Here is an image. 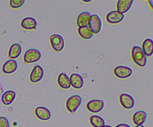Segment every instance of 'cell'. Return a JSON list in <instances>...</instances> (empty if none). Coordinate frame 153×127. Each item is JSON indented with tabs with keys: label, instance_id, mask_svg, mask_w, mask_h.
<instances>
[{
	"label": "cell",
	"instance_id": "obj_22",
	"mask_svg": "<svg viewBox=\"0 0 153 127\" xmlns=\"http://www.w3.org/2000/svg\"><path fill=\"white\" fill-rule=\"evenodd\" d=\"M90 122L94 127H102L105 125L104 119L98 115H93L90 118Z\"/></svg>",
	"mask_w": 153,
	"mask_h": 127
},
{
	"label": "cell",
	"instance_id": "obj_4",
	"mask_svg": "<svg viewBox=\"0 0 153 127\" xmlns=\"http://www.w3.org/2000/svg\"><path fill=\"white\" fill-rule=\"evenodd\" d=\"M81 103H82V98H81L80 96L74 95L70 97L67 100L66 106H67V108L69 111L71 112V113H74L81 105Z\"/></svg>",
	"mask_w": 153,
	"mask_h": 127
},
{
	"label": "cell",
	"instance_id": "obj_29",
	"mask_svg": "<svg viewBox=\"0 0 153 127\" xmlns=\"http://www.w3.org/2000/svg\"><path fill=\"white\" fill-rule=\"evenodd\" d=\"M102 127H112V126H108V125H105L104 126H102Z\"/></svg>",
	"mask_w": 153,
	"mask_h": 127
},
{
	"label": "cell",
	"instance_id": "obj_12",
	"mask_svg": "<svg viewBox=\"0 0 153 127\" xmlns=\"http://www.w3.org/2000/svg\"><path fill=\"white\" fill-rule=\"evenodd\" d=\"M70 83L71 86L76 89H80L84 86V79L81 75L78 73H73L70 76Z\"/></svg>",
	"mask_w": 153,
	"mask_h": 127
},
{
	"label": "cell",
	"instance_id": "obj_11",
	"mask_svg": "<svg viewBox=\"0 0 153 127\" xmlns=\"http://www.w3.org/2000/svg\"><path fill=\"white\" fill-rule=\"evenodd\" d=\"M35 114L37 117L41 120H48L51 118L50 111L46 108L43 107V106L36 108Z\"/></svg>",
	"mask_w": 153,
	"mask_h": 127
},
{
	"label": "cell",
	"instance_id": "obj_17",
	"mask_svg": "<svg viewBox=\"0 0 153 127\" xmlns=\"http://www.w3.org/2000/svg\"><path fill=\"white\" fill-rule=\"evenodd\" d=\"M146 117H147V114L143 111H139L134 113L133 115V122L135 125L140 126L143 125L146 120Z\"/></svg>",
	"mask_w": 153,
	"mask_h": 127
},
{
	"label": "cell",
	"instance_id": "obj_9",
	"mask_svg": "<svg viewBox=\"0 0 153 127\" xmlns=\"http://www.w3.org/2000/svg\"><path fill=\"white\" fill-rule=\"evenodd\" d=\"M120 102L121 105L126 109H131L134 106L135 102L134 98L128 94H122L120 96Z\"/></svg>",
	"mask_w": 153,
	"mask_h": 127
},
{
	"label": "cell",
	"instance_id": "obj_13",
	"mask_svg": "<svg viewBox=\"0 0 153 127\" xmlns=\"http://www.w3.org/2000/svg\"><path fill=\"white\" fill-rule=\"evenodd\" d=\"M17 67V62L15 60L10 59L4 64L2 67V71L6 74H10L16 71Z\"/></svg>",
	"mask_w": 153,
	"mask_h": 127
},
{
	"label": "cell",
	"instance_id": "obj_7",
	"mask_svg": "<svg viewBox=\"0 0 153 127\" xmlns=\"http://www.w3.org/2000/svg\"><path fill=\"white\" fill-rule=\"evenodd\" d=\"M43 74H44V71H43V67H40V65L34 66L30 74V81L32 83H37L43 79Z\"/></svg>",
	"mask_w": 153,
	"mask_h": 127
},
{
	"label": "cell",
	"instance_id": "obj_3",
	"mask_svg": "<svg viewBox=\"0 0 153 127\" xmlns=\"http://www.w3.org/2000/svg\"><path fill=\"white\" fill-rule=\"evenodd\" d=\"M41 58V53L36 49H30L24 55V61L26 64H31L38 61Z\"/></svg>",
	"mask_w": 153,
	"mask_h": 127
},
{
	"label": "cell",
	"instance_id": "obj_5",
	"mask_svg": "<svg viewBox=\"0 0 153 127\" xmlns=\"http://www.w3.org/2000/svg\"><path fill=\"white\" fill-rule=\"evenodd\" d=\"M50 43L53 49L56 52H61L64 47V40L60 34H52L50 37Z\"/></svg>",
	"mask_w": 153,
	"mask_h": 127
},
{
	"label": "cell",
	"instance_id": "obj_6",
	"mask_svg": "<svg viewBox=\"0 0 153 127\" xmlns=\"http://www.w3.org/2000/svg\"><path fill=\"white\" fill-rule=\"evenodd\" d=\"M114 73L117 77L120 79H127L132 74V70L126 66H118L115 67Z\"/></svg>",
	"mask_w": 153,
	"mask_h": 127
},
{
	"label": "cell",
	"instance_id": "obj_23",
	"mask_svg": "<svg viewBox=\"0 0 153 127\" xmlns=\"http://www.w3.org/2000/svg\"><path fill=\"white\" fill-rule=\"evenodd\" d=\"M79 34H80V36L82 38L86 39V40L91 39L93 37V35H94V34H93V32L88 26L79 28Z\"/></svg>",
	"mask_w": 153,
	"mask_h": 127
},
{
	"label": "cell",
	"instance_id": "obj_16",
	"mask_svg": "<svg viewBox=\"0 0 153 127\" xmlns=\"http://www.w3.org/2000/svg\"><path fill=\"white\" fill-rule=\"evenodd\" d=\"M91 16V14L89 12L85 11L81 13L77 18V25L79 28L88 26V22Z\"/></svg>",
	"mask_w": 153,
	"mask_h": 127
},
{
	"label": "cell",
	"instance_id": "obj_28",
	"mask_svg": "<svg viewBox=\"0 0 153 127\" xmlns=\"http://www.w3.org/2000/svg\"><path fill=\"white\" fill-rule=\"evenodd\" d=\"M135 127H144V126H143V125H140V126H136Z\"/></svg>",
	"mask_w": 153,
	"mask_h": 127
},
{
	"label": "cell",
	"instance_id": "obj_24",
	"mask_svg": "<svg viewBox=\"0 0 153 127\" xmlns=\"http://www.w3.org/2000/svg\"><path fill=\"white\" fill-rule=\"evenodd\" d=\"M25 3V0H10V6L12 8H19Z\"/></svg>",
	"mask_w": 153,
	"mask_h": 127
},
{
	"label": "cell",
	"instance_id": "obj_10",
	"mask_svg": "<svg viewBox=\"0 0 153 127\" xmlns=\"http://www.w3.org/2000/svg\"><path fill=\"white\" fill-rule=\"evenodd\" d=\"M123 19V13H120L117 10H113V11L109 12L106 16V19L111 24H117L120 22Z\"/></svg>",
	"mask_w": 153,
	"mask_h": 127
},
{
	"label": "cell",
	"instance_id": "obj_27",
	"mask_svg": "<svg viewBox=\"0 0 153 127\" xmlns=\"http://www.w3.org/2000/svg\"><path fill=\"white\" fill-rule=\"evenodd\" d=\"M149 4H150L151 7L153 9V0H149Z\"/></svg>",
	"mask_w": 153,
	"mask_h": 127
},
{
	"label": "cell",
	"instance_id": "obj_20",
	"mask_svg": "<svg viewBox=\"0 0 153 127\" xmlns=\"http://www.w3.org/2000/svg\"><path fill=\"white\" fill-rule=\"evenodd\" d=\"M22 52V47L18 43H14L10 46V49H9L8 56L10 59L14 60L15 58H17L19 55H21Z\"/></svg>",
	"mask_w": 153,
	"mask_h": 127
},
{
	"label": "cell",
	"instance_id": "obj_14",
	"mask_svg": "<svg viewBox=\"0 0 153 127\" xmlns=\"http://www.w3.org/2000/svg\"><path fill=\"white\" fill-rule=\"evenodd\" d=\"M133 4V0H119L117 1V11L124 13L128 12Z\"/></svg>",
	"mask_w": 153,
	"mask_h": 127
},
{
	"label": "cell",
	"instance_id": "obj_25",
	"mask_svg": "<svg viewBox=\"0 0 153 127\" xmlns=\"http://www.w3.org/2000/svg\"><path fill=\"white\" fill-rule=\"evenodd\" d=\"M0 127H10L7 118L4 117H0Z\"/></svg>",
	"mask_w": 153,
	"mask_h": 127
},
{
	"label": "cell",
	"instance_id": "obj_8",
	"mask_svg": "<svg viewBox=\"0 0 153 127\" xmlns=\"http://www.w3.org/2000/svg\"><path fill=\"white\" fill-rule=\"evenodd\" d=\"M88 110L93 113H98L104 108V102L102 100H92L87 104Z\"/></svg>",
	"mask_w": 153,
	"mask_h": 127
},
{
	"label": "cell",
	"instance_id": "obj_2",
	"mask_svg": "<svg viewBox=\"0 0 153 127\" xmlns=\"http://www.w3.org/2000/svg\"><path fill=\"white\" fill-rule=\"evenodd\" d=\"M102 20L100 16L97 14L91 15L89 19V22H88V27L91 30L93 34H98L99 32H100L102 29Z\"/></svg>",
	"mask_w": 153,
	"mask_h": 127
},
{
	"label": "cell",
	"instance_id": "obj_26",
	"mask_svg": "<svg viewBox=\"0 0 153 127\" xmlns=\"http://www.w3.org/2000/svg\"><path fill=\"white\" fill-rule=\"evenodd\" d=\"M116 127H131V126L126 123H120V124H118Z\"/></svg>",
	"mask_w": 153,
	"mask_h": 127
},
{
	"label": "cell",
	"instance_id": "obj_21",
	"mask_svg": "<svg viewBox=\"0 0 153 127\" xmlns=\"http://www.w3.org/2000/svg\"><path fill=\"white\" fill-rule=\"evenodd\" d=\"M142 49L146 56H151L153 54V40L150 38H147L143 41Z\"/></svg>",
	"mask_w": 153,
	"mask_h": 127
},
{
	"label": "cell",
	"instance_id": "obj_1",
	"mask_svg": "<svg viewBox=\"0 0 153 127\" xmlns=\"http://www.w3.org/2000/svg\"><path fill=\"white\" fill-rule=\"evenodd\" d=\"M131 56L133 61L139 67H145L147 62V56L145 55L141 47L138 46H134L131 50Z\"/></svg>",
	"mask_w": 153,
	"mask_h": 127
},
{
	"label": "cell",
	"instance_id": "obj_18",
	"mask_svg": "<svg viewBox=\"0 0 153 127\" xmlns=\"http://www.w3.org/2000/svg\"><path fill=\"white\" fill-rule=\"evenodd\" d=\"M58 82L59 86L63 89H69L71 86L70 77L64 73H61L58 76Z\"/></svg>",
	"mask_w": 153,
	"mask_h": 127
},
{
	"label": "cell",
	"instance_id": "obj_19",
	"mask_svg": "<svg viewBox=\"0 0 153 127\" xmlns=\"http://www.w3.org/2000/svg\"><path fill=\"white\" fill-rule=\"evenodd\" d=\"M16 98V93L13 91H7L3 94L1 97V102L5 105H9Z\"/></svg>",
	"mask_w": 153,
	"mask_h": 127
},
{
	"label": "cell",
	"instance_id": "obj_15",
	"mask_svg": "<svg viewBox=\"0 0 153 127\" xmlns=\"http://www.w3.org/2000/svg\"><path fill=\"white\" fill-rule=\"evenodd\" d=\"M37 20L33 17H25L21 22V26L27 30L36 29L37 27Z\"/></svg>",
	"mask_w": 153,
	"mask_h": 127
}]
</instances>
